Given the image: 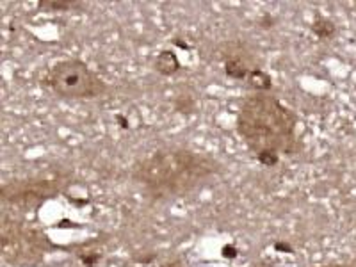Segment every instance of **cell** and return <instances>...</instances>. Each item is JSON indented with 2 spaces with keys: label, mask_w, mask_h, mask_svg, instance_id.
I'll return each mask as SVG.
<instances>
[{
  "label": "cell",
  "mask_w": 356,
  "mask_h": 267,
  "mask_svg": "<svg viewBox=\"0 0 356 267\" xmlns=\"http://www.w3.org/2000/svg\"><path fill=\"white\" fill-rule=\"evenodd\" d=\"M222 173V164L205 152L164 146L130 168V180L157 202L195 195Z\"/></svg>",
  "instance_id": "6da1fadb"
},
{
  "label": "cell",
  "mask_w": 356,
  "mask_h": 267,
  "mask_svg": "<svg viewBox=\"0 0 356 267\" xmlns=\"http://www.w3.org/2000/svg\"><path fill=\"white\" fill-rule=\"evenodd\" d=\"M298 129L300 116L269 91L248 95L235 118L239 138L266 168H275L282 157H294L301 150Z\"/></svg>",
  "instance_id": "7a4b0ae2"
},
{
  "label": "cell",
  "mask_w": 356,
  "mask_h": 267,
  "mask_svg": "<svg viewBox=\"0 0 356 267\" xmlns=\"http://www.w3.org/2000/svg\"><path fill=\"white\" fill-rule=\"evenodd\" d=\"M43 86L63 100H97L107 93L106 81L77 57L54 63L43 77Z\"/></svg>",
  "instance_id": "3957f363"
},
{
  "label": "cell",
  "mask_w": 356,
  "mask_h": 267,
  "mask_svg": "<svg viewBox=\"0 0 356 267\" xmlns=\"http://www.w3.org/2000/svg\"><path fill=\"white\" fill-rule=\"evenodd\" d=\"M2 257L15 267H38L52 250L49 235L15 218H2Z\"/></svg>",
  "instance_id": "277c9868"
},
{
  "label": "cell",
  "mask_w": 356,
  "mask_h": 267,
  "mask_svg": "<svg viewBox=\"0 0 356 267\" xmlns=\"http://www.w3.org/2000/svg\"><path fill=\"white\" fill-rule=\"evenodd\" d=\"M68 184L70 177L65 173H38L4 184L0 189V196L11 205L34 209L63 195Z\"/></svg>",
  "instance_id": "5b68a950"
},
{
  "label": "cell",
  "mask_w": 356,
  "mask_h": 267,
  "mask_svg": "<svg viewBox=\"0 0 356 267\" xmlns=\"http://www.w3.org/2000/svg\"><path fill=\"white\" fill-rule=\"evenodd\" d=\"M222 66H225L227 77L234 81H246L248 75L257 68V66H251L246 57L241 56V52H232V50L222 57Z\"/></svg>",
  "instance_id": "8992f818"
},
{
  "label": "cell",
  "mask_w": 356,
  "mask_h": 267,
  "mask_svg": "<svg viewBox=\"0 0 356 267\" xmlns=\"http://www.w3.org/2000/svg\"><path fill=\"white\" fill-rule=\"evenodd\" d=\"M155 70L164 77H171L180 70V61H178L177 54L171 50H162L155 59Z\"/></svg>",
  "instance_id": "52a82bcc"
},
{
  "label": "cell",
  "mask_w": 356,
  "mask_h": 267,
  "mask_svg": "<svg viewBox=\"0 0 356 267\" xmlns=\"http://www.w3.org/2000/svg\"><path fill=\"white\" fill-rule=\"evenodd\" d=\"M246 82L250 84V88L255 89V93H267L271 91L273 88V79L267 72H264L262 68H255L253 72L248 75Z\"/></svg>",
  "instance_id": "ba28073f"
},
{
  "label": "cell",
  "mask_w": 356,
  "mask_h": 267,
  "mask_svg": "<svg viewBox=\"0 0 356 267\" xmlns=\"http://www.w3.org/2000/svg\"><path fill=\"white\" fill-rule=\"evenodd\" d=\"M79 2H50V0H44V2H38V8L44 9V11L50 13H65V11H72V9L79 8Z\"/></svg>",
  "instance_id": "9c48e42d"
},
{
  "label": "cell",
  "mask_w": 356,
  "mask_h": 267,
  "mask_svg": "<svg viewBox=\"0 0 356 267\" xmlns=\"http://www.w3.org/2000/svg\"><path fill=\"white\" fill-rule=\"evenodd\" d=\"M333 24L328 20H324V18H319V20L316 22V24L312 25V31L317 34L319 38H323V40H326V38H330L333 34Z\"/></svg>",
  "instance_id": "30bf717a"
},
{
  "label": "cell",
  "mask_w": 356,
  "mask_h": 267,
  "mask_svg": "<svg viewBox=\"0 0 356 267\" xmlns=\"http://www.w3.org/2000/svg\"><path fill=\"white\" fill-rule=\"evenodd\" d=\"M316 267H356L355 262H332L324 264V266H316Z\"/></svg>",
  "instance_id": "8fae6325"
},
{
  "label": "cell",
  "mask_w": 356,
  "mask_h": 267,
  "mask_svg": "<svg viewBox=\"0 0 356 267\" xmlns=\"http://www.w3.org/2000/svg\"><path fill=\"white\" fill-rule=\"evenodd\" d=\"M161 267H186V264H184L182 260L175 259V260H170V262H166V264H162Z\"/></svg>",
  "instance_id": "7c38bea8"
}]
</instances>
